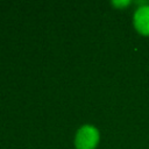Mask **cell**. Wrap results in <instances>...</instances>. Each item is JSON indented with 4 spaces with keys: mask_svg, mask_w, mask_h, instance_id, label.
Returning a JSON list of instances; mask_svg holds the SVG:
<instances>
[{
    "mask_svg": "<svg viewBox=\"0 0 149 149\" xmlns=\"http://www.w3.org/2000/svg\"><path fill=\"white\" fill-rule=\"evenodd\" d=\"M100 140V133L93 125H83L74 135L76 149H95Z\"/></svg>",
    "mask_w": 149,
    "mask_h": 149,
    "instance_id": "6da1fadb",
    "label": "cell"
},
{
    "mask_svg": "<svg viewBox=\"0 0 149 149\" xmlns=\"http://www.w3.org/2000/svg\"><path fill=\"white\" fill-rule=\"evenodd\" d=\"M133 14L134 29L142 36H149V2H137Z\"/></svg>",
    "mask_w": 149,
    "mask_h": 149,
    "instance_id": "7a4b0ae2",
    "label": "cell"
},
{
    "mask_svg": "<svg viewBox=\"0 0 149 149\" xmlns=\"http://www.w3.org/2000/svg\"><path fill=\"white\" fill-rule=\"evenodd\" d=\"M111 3L116 8H125V7L129 6L132 3V1L130 0H113Z\"/></svg>",
    "mask_w": 149,
    "mask_h": 149,
    "instance_id": "3957f363",
    "label": "cell"
}]
</instances>
